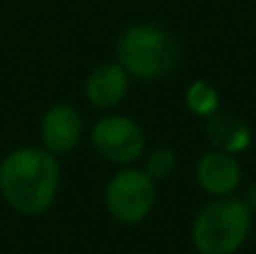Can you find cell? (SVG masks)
I'll list each match as a JSON object with an SVG mask.
<instances>
[{
    "mask_svg": "<svg viewBox=\"0 0 256 254\" xmlns=\"http://www.w3.org/2000/svg\"><path fill=\"white\" fill-rule=\"evenodd\" d=\"M155 205V180L144 169H120L106 184V210L117 223L137 225Z\"/></svg>",
    "mask_w": 256,
    "mask_h": 254,
    "instance_id": "obj_4",
    "label": "cell"
},
{
    "mask_svg": "<svg viewBox=\"0 0 256 254\" xmlns=\"http://www.w3.org/2000/svg\"><path fill=\"white\" fill-rule=\"evenodd\" d=\"M207 138L218 151H227V153L245 151L250 146V142H252L250 128L243 122L230 115H220V112H214L209 117Z\"/></svg>",
    "mask_w": 256,
    "mask_h": 254,
    "instance_id": "obj_9",
    "label": "cell"
},
{
    "mask_svg": "<svg viewBox=\"0 0 256 254\" xmlns=\"http://www.w3.org/2000/svg\"><path fill=\"white\" fill-rule=\"evenodd\" d=\"M173 169H176V153H173L171 148H164V146L155 148V151L148 156L146 166H144V171L155 180V182L168 178V176L173 174Z\"/></svg>",
    "mask_w": 256,
    "mask_h": 254,
    "instance_id": "obj_11",
    "label": "cell"
},
{
    "mask_svg": "<svg viewBox=\"0 0 256 254\" xmlns=\"http://www.w3.org/2000/svg\"><path fill=\"white\" fill-rule=\"evenodd\" d=\"M252 232V212L236 196H220L198 212L191 241L200 254H234Z\"/></svg>",
    "mask_w": 256,
    "mask_h": 254,
    "instance_id": "obj_3",
    "label": "cell"
},
{
    "mask_svg": "<svg viewBox=\"0 0 256 254\" xmlns=\"http://www.w3.org/2000/svg\"><path fill=\"white\" fill-rule=\"evenodd\" d=\"M90 142L104 160L112 164H132L146 146V135L137 122L124 115H106L94 122Z\"/></svg>",
    "mask_w": 256,
    "mask_h": 254,
    "instance_id": "obj_5",
    "label": "cell"
},
{
    "mask_svg": "<svg viewBox=\"0 0 256 254\" xmlns=\"http://www.w3.org/2000/svg\"><path fill=\"white\" fill-rule=\"evenodd\" d=\"M196 180H198L200 189L207 192L209 196H232L243 180V171H240V164L234 158V153L216 148V151L204 153L198 160Z\"/></svg>",
    "mask_w": 256,
    "mask_h": 254,
    "instance_id": "obj_7",
    "label": "cell"
},
{
    "mask_svg": "<svg viewBox=\"0 0 256 254\" xmlns=\"http://www.w3.org/2000/svg\"><path fill=\"white\" fill-rule=\"evenodd\" d=\"M84 138V117L72 104H52L40 117V144L54 156L74 151Z\"/></svg>",
    "mask_w": 256,
    "mask_h": 254,
    "instance_id": "obj_6",
    "label": "cell"
},
{
    "mask_svg": "<svg viewBox=\"0 0 256 254\" xmlns=\"http://www.w3.org/2000/svg\"><path fill=\"white\" fill-rule=\"evenodd\" d=\"M61 187L58 156L43 146H18L0 160V196L20 216H40Z\"/></svg>",
    "mask_w": 256,
    "mask_h": 254,
    "instance_id": "obj_1",
    "label": "cell"
},
{
    "mask_svg": "<svg viewBox=\"0 0 256 254\" xmlns=\"http://www.w3.org/2000/svg\"><path fill=\"white\" fill-rule=\"evenodd\" d=\"M117 63L140 81H158L178 63V43L166 30L137 22L122 32L115 45Z\"/></svg>",
    "mask_w": 256,
    "mask_h": 254,
    "instance_id": "obj_2",
    "label": "cell"
},
{
    "mask_svg": "<svg viewBox=\"0 0 256 254\" xmlns=\"http://www.w3.org/2000/svg\"><path fill=\"white\" fill-rule=\"evenodd\" d=\"M186 104H189V108L196 115L212 117L214 112L218 110V94L209 84L196 81V84L186 90Z\"/></svg>",
    "mask_w": 256,
    "mask_h": 254,
    "instance_id": "obj_10",
    "label": "cell"
},
{
    "mask_svg": "<svg viewBox=\"0 0 256 254\" xmlns=\"http://www.w3.org/2000/svg\"><path fill=\"white\" fill-rule=\"evenodd\" d=\"M245 205L250 207V212H252V214H256V182L248 189V194H245Z\"/></svg>",
    "mask_w": 256,
    "mask_h": 254,
    "instance_id": "obj_12",
    "label": "cell"
},
{
    "mask_svg": "<svg viewBox=\"0 0 256 254\" xmlns=\"http://www.w3.org/2000/svg\"><path fill=\"white\" fill-rule=\"evenodd\" d=\"M130 88V74L120 63H104L86 79V99L94 108H115L124 102Z\"/></svg>",
    "mask_w": 256,
    "mask_h": 254,
    "instance_id": "obj_8",
    "label": "cell"
}]
</instances>
